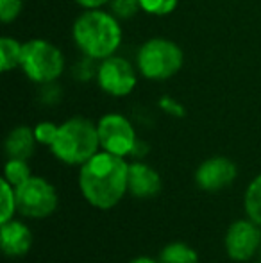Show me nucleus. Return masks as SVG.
I'll return each instance as SVG.
<instances>
[{
  "label": "nucleus",
  "instance_id": "f257e3e1",
  "mask_svg": "<svg viewBox=\"0 0 261 263\" xmlns=\"http://www.w3.org/2000/svg\"><path fill=\"white\" fill-rule=\"evenodd\" d=\"M77 186L90 206L113 210L129 195V161L108 151H98L79 166Z\"/></svg>",
  "mask_w": 261,
  "mask_h": 263
},
{
  "label": "nucleus",
  "instance_id": "f03ea898",
  "mask_svg": "<svg viewBox=\"0 0 261 263\" xmlns=\"http://www.w3.org/2000/svg\"><path fill=\"white\" fill-rule=\"evenodd\" d=\"M72 42L81 55L95 61L118 54L124 42L122 22L108 9H83L72 22Z\"/></svg>",
  "mask_w": 261,
  "mask_h": 263
},
{
  "label": "nucleus",
  "instance_id": "7ed1b4c3",
  "mask_svg": "<svg viewBox=\"0 0 261 263\" xmlns=\"http://www.w3.org/2000/svg\"><path fill=\"white\" fill-rule=\"evenodd\" d=\"M50 154L68 166H81L101 151L97 122L73 115L59 124V131L50 145Z\"/></svg>",
  "mask_w": 261,
  "mask_h": 263
},
{
  "label": "nucleus",
  "instance_id": "20e7f679",
  "mask_svg": "<svg viewBox=\"0 0 261 263\" xmlns=\"http://www.w3.org/2000/svg\"><path fill=\"white\" fill-rule=\"evenodd\" d=\"M134 63L142 79L150 83H165L177 76L185 66V50L175 40L167 36H152L139 43Z\"/></svg>",
  "mask_w": 261,
  "mask_h": 263
},
{
  "label": "nucleus",
  "instance_id": "39448f33",
  "mask_svg": "<svg viewBox=\"0 0 261 263\" xmlns=\"http://www.w3.org/2000/svg\"><path fill=\"white\" fill-rule=\"evenodd\" d=\"M20 70L36 86L52 84L63 77L66 58L63 50L47 38H31L24 42Z\"/></svg>",
  "mask_w": 261,
  "mask_h": 263
},
{
  "label": "nucleus",
  "instance_id": "423d86ee",
  "mask_svg": "<svg viewBox=\"0 0 261 263\" xmlns=\"http://www.w3.org/2000/svg\"><path fill=\"white\" fill-rule=\"evenodd\" d=\"M139 77L142 76H139L134 61L127 59L122 54H113L98 61L95 84L108 97L126 99L136 90Z\"/></svg>",
  "mask_w": 261,
  "mask_h": 263
},
{
  "label": "nucleus",
  "instance_id": "0eeeda50",
  "mask_svg": "<svg viewBox=\"0 0 261 263\" xmlns=\"http://www.w3.org/2000/svg\"><path fill=\"white\" fill-rule=\"evenodd\" d=\"M16 201L22 217L42 220L57 211L59 194L47 177L32 174L25 183L16 186Z\"/></svg>",
  "mask_w": 261,
  "mask_h": 263
},
{
  "label": "nucleus",
  "instance_id": "6e6552de",
  "mask_svg": "<svg viewBox=\"0 0 261 263\" xmlns=\"http://www.w3.org/2000/svg\"><path fill=\"white\" fill-rule=\"evenodd\" d=\"M97 131L102 151L122 158H132L139 138L134 124L127 115L118 111L104 113L97 120Z\"/></svg>",
  "mask_w": 261,
  "mask_h": 263
},
{
  "label": "nucleus",
  "instance_id": "1a4fd4ad",
  "mask_svg": "<svg viewBox=\"0 0 261 263\" xmlns=\"http://www.w3.org/2000/svg\"><path fill=\"white\" fill-rule=\"evenodd\" d=\"M224 249L229 260L236 263L251 261L261 249V226L245 215L231 222L224 236Z\"/></svg>",
  "mask_w": 261,
  "mask_h": 263
},
{
  "label": "nucleus",
  "instance_id": "9d476101",
  "mask_svg": "<svg viewBox=\"0 0 261 263\" xmlns=\"http://www.w3.org/2000/svg\"><path fill=\"white\" fill-rule=\"evenodd\" d=\"M238 177V165L227 156H211L198 163L193 174L197 188L202 192H222Z\"/></svg>",
  "mask_w": 261,
  "mask_h": 263
},
{
  "label": "nucleus",
  "instance_id": "9b49d317",
  "mask_svg": "<svg viewBox=\"0 0 261 263\" xmlns=\"http://www.w3.org/2000/svg\"><path fill=\"white\" fill-rule=\"evenodd\" d=\"M163 188V179L157 168L143 159L129 161V195L134 199H154Z\"/></svg>",
  "mask_w": 261,
  "mask_h": 263
},
{
  "label": "nucleus",
  "instance_id": "f8f14e48",
  "mask_svg": "<svg viewBox=\"0 0 261 263\" xmlns=\"http://www.w3.org/2000/svg\"><path fill=\"white\" fill-rule=\"evenodd\" d=\"M0 247L7 258H22L32 247V229L24 220L11 218L0 224Z\"/></svg>",
  "mask_w": 261,
  "mask_h": 263
},
{
  "label": "nucleus",
  "instance_id": "ddd939ff",
  "mask_svg": "<svg viewBox=\"0 0 261 263\" xmlns=\"http://www.w3.org/2000/svg\"><path fill=\"white\" fill-rule=\"evenodd\" d=\"M36 147H38V142L34 136V127L31 125H16L7 133L6 140H4L6 158L31 159Z\"/></svg>",
  "mask_w": 261,
  "mask_h": 263
},
{
  "label": "nucleus",
  "instance_id": "4468645a",
  "mask_svg": "<svg viewBox=\"0 0 261 263\" xmlns=\"http://www.w3.org/2000/svg\"><path fill=\"white\" fill-rule=\"evenodd\" d=\"M157 258H159L161 263H200V256H198L195 247L186 242H181V240L168 242L161 249Z\"/></svg>",
  "mask_w": 261,
  "mask_h": 263
},
{
  "label": "nucleus",
  "instance_id": "2eb2a0df",
  "mask_svg": "<svg viewBox=\"0 0 261 263\" xmlns=\"http://www.w3.org/2000/svg\"><path fill=\"white\" fill-rule=\"evenodd\" d=\"M22 49H24V42L14 36L6 34L0 38V70L4 73L20 68Z\"/></svg>",
  "mask_w": 261,
  "mask_h": 263
},
{
  "label": "nucleus",
  "instance_id": "dca6fc26",
  "mask_svg": "<svg viewBox=\"0 0 261 263\" xmlns=\"http://www.w3.org/2000/svg\"><path fill=\"white\" fill-rule=\"evenodd\" d=\"M244 210L251 220L261 226V172L251 179L244 195Z\"/></svg>",
  "mask_w": 261,
  "mask_h": 263
},
{
  "label": "nucleus",
  "instance_id": "f3484780",
  "mask_svg": "<svg viewBox=\"0 0 261 263\" xmlns=\"http://www.w3.org/2000/svg\"><path fill=\"white\" fill-rule=\"evenodd\" d=\"M32 176L31 165L29 159H20V158H7L4 163V179L7 183H11L14 188L20 186L22 183L29 179Z\"/></svg>",
  "mask_w": 261,
  "mask_h": 263
},
{
  "label": "nucleus",
  "instance_id": "a211bd4d",
  "mask_svg": "<svg viewBox=\"0 0 261 263\" xmlns=\"http://www.w3.org/2000/svg\"><path fill=\"white\" fill-rule=\"evenodd\" d=\"M2 186V201H0V224L9 222L18 213V201H16V188L11 183H7L2 177L0 181Z\"/></svg>",
  "mask_w": 261,
  "mask_h": 263
},
{
  "label": "nucleus",
  "instance_id": "6ab92c4d",
  "mask_svg": "<svg viewBox=\"0 0 261 263\" xmlns=\"http://www.w3.org/2000/svg\"><path fill=\"white\" fill-rule=\"evenodd\" d=\"M179 6V0H139L143 14H149L154 18H163L172 14Z\"/></svg>",
  "mask_w": 261,
  "mask_h": 263
},
{
  "label": "nucleus",
  "instance_id": "aec40b11",
  "mask_svg": "<svg viewBox=\"0 0 261 263\" xmlns=\"http://www.w3.org/2000/svg\"><path fill=\"white\" fill-rule=\"evenodd\" d=\"M108 9L111 11L120 22L132 20V18L138 16V14L142 13L139 0H111Z\"/></svg>",
  "mask_w": 261,
  "mask_h": 263
},
{
  "label": "nucleus",
  "instance_id": "412c9836",
  "mask_svg": "<svg viewBox=\"0 0 261 263\" xmlns=\"http://www.w3.org/2000/svg\"><path fill=\"white\" fill-rule=\"evenodd\" d=\"M97 66L98 61L91 58H86V55H81L72 66V76L75 77L81 83H86V81H95V76H97Z\"/></svg>",
  "mask_w": 261,
  "mask_h": 263
},
{
  "label": "nucleus",
  "instance_id": "4be33fe9",
  "mask_svg": "<svg viewBox=\"0 0 261 263\" xmlns=\"http://www.w3.org/2000/svg\"><path fill=\"white\" fill-rule=\"evenodd\" d=\"M57 131H59V124H57V122H52V120L38 122V124L34 125V136H36L38 145L50 149V145H52L57 136Z\"/></svg>",
  "mask_w": 261,
  "mask_h": 263
},
{
  "label": "nucleus",
  "instance_id": "5701e85b",
  "mask_svg": "<svg viewBox=\"0 0 261 263\" xmlns=\"http://www.w3.org/2000/svg\"><path fill=\"white\" fill-rule=\"evenodd\" d=\"M24 11V0H0V22L4 25L14 24Z\"/></svg>",
  "mask_w": 261,
  "mask_h": 263
},
{
  "label": "nucleus",
  "instance_id": "b1692460",
  "mask_svg": "<svg viewBox=\"0 0 261 263\" xmlns=\"http://www.w3.org/2000/svg\"><path fill=\"white\" fill-rule=\"evenodd\" d=\"M157 107L161 109V113L168 115L172 118H183L186 117V107L183 106V102H179L172 95H161L157 99Z\"/></svg>",
  "mask_w": 261,
  "mask_h": 263
},
{
  "label": "nucleus",
  "instance_id": "393cba45",
  "mask_svg": "<svg viewBox=\"0 0 261 263\" xmlns=\"http://www.w3.org/2000/svg\"><path fill=\"white\" fill-rule=\"evenodd\" d=\"M39 90H42V101L43 102H47V104H56V102H59L61 90H59V86H57V83L39 86Z\"/></svg>",
  "mask_w": 261,
  "mask_h": 263
},
{
  "label": "nucleus",
  "instance_id": "a878e982",
  "mask_svg": "<svg viewBox=\"0 0 261 263\" xmlns=\"http://www.w3.org/2000/svg\"><path fill=\"white\" fill-rule=\"evenodd\" d=\"M81 9H98V7H108L111 0H73Z\"/></svg>",
  "mask_w": 261,
  "mask_h": 263
},
{
  "label": "nucleus",
  "instance_id": "bb28decb",
  "mask_svg": "<svg viewBox=\"0 0 261 263\" xmlns=\"http://www.w3.org/2000/svg\"><path fill=\"white\" fill-rule=\"evenodd\" d=\"M127 263H161V261L159 258H152V256H136Z\"/></svg>",
  "mask_w": 261,
  "mask_h": 263
},
{
  "label": "nucleus",
  "instance_id": "cd10ccee",
  "mask_svg": "<svg viewBox=\"0 0 261 263\" xmlns=\"http://www.w3.org/2000/svg\"><path fill=\"white\" fill-rule=\"evenodd\" d=\"M247 263H261V260L259 261H247Z\"/></svg>",
  "mask_w": 261,
  "mask_h": 263
},
{
  "label": "nucleus",
  "instance_id": "c85d7f7f",
  "mask_svg": "<svg viewBox=\"0 0 261 263\" xmlns=\"http://www.w3.org/2000/svg\"><path fill=\"white\" fill-rule=\"evenodd\" d=\"M259 258H261V249H259Z\"/></svg>",
  "mask_w": 261,
  "mask_h": 263
}]
</instances>
